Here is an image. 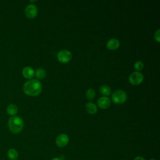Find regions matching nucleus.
Masks as SVG:
<instances>
[{
  "label": "nucleus",
  "mask_w": 160,
  "mask_h": 160,
  "mask_svg": "<svg viewBox=\"0 0 160 160\" xmlns=\"http://www.w3.org/2000/svg\"><path fill=\"white\" fill-rule=\"evenodd\" d=\"M42 90V84L38 79H31L27 81L23 86V91L25 94L31 96L38 95Z\"/></svg>",
  "instance_id": "nucleus-1"
},
{
  "label": "nucleus",
  "mask_w": 160,
  "mask_h": 160,
  "mask_svg": "<svg viewBox=\"0 0 160 160\" xmlns=\"http://www.w3.org/2000/svg\"><path fill=\"white\" fill-rule=\"evenodd\" d=\"M8 127L11 132L14 134H18L22 130L24 127V121L19 116H11L8 120Z\"/></svg>",
  "instance_id": "nucleus-2"
},
{
  "label": "nucleus",
  "mask_w": 160,
  "mask_h": 160,
  "mask_svg": "<svg viewBox=\"0 0 160 160\" xmlns=\"http://www.w3.org/2000/svg\"><path fill=\"white\" fill-rule=\"evenodd\" d=\"M127 99V94L123 90H116L112 94V100L116 104L124 103Z\"/></svg>",
  "instance_id": "nucleus-3"
},
{
  "label": "nucleus",
  "mask_w": 160,
  "mask_h": 160,
  "mask_svg": "<svg viewBox=\"0 0 160 160\" xmlns=\"http://www.w3.org/2000/svg\"><path fill=\"white\" fill-rule=\"evenodd\" d=\"M143 78V74L140 71H137L132 72L130 74L129 81L133 85H138L142 81Z\"/></svg>",
  "instance_id": "nucleus-4"
},
{
  "label": "nucleus",
  "mask_w": 160,
  "mask_h": 160,
  "mask_svg": "<svg viewBox=\"0 0 160 160\" xmlns=\"http://www.w3.org/2000/svg\"><path fill=\"white\" fill-rule=\"evenodd\" d=\"M24 12L28 18H34L37 16L38 13V10L36 6L33 4H29L27 5L25 8Z\"/></svg>",
  "instance_id": "nucleus-5"
},
{
  "label": "nucleus",
  "mask_w": 160,
  "mask_h": 160,
  "mask_svg": "<svg viewBox=\"0 0 160 160\" xmlns=\"http://www.w3.org/2000/svg\"><path fill=\"white\" fill-rule=\"evenodd\" d=\"M71 52L66 49L60 51L58 54V59L61 62H67L71 59Z\"/></svg>",
  "instance_id": "nucleus-6"
},
{
  "label": "nucleus",
  "mask_w": 160,
  "mask_h": 160,
  "mask_svg": "<svg viewBox=\"0 0 160 160\" xmlns=\"http://www.w3.org/2000/svg\"><path fill=\"white\" fill-rule=\"evenodd\" d=\"M69 142V137L64 133L59 134L56 139V144L59 148L65 147Z\"/></svg>",
  "instance_id": "nucleus-7"
},
{
  "label": "nucleus",
  "mask_w": 160,
  "mask_h": 160,
  "mask_svg": "<svg viewBox=\"0 0 160 160\" xmlns=\"http://www.w3.org/2000/svg\"><path fill=\"white\" fill-rule=\"evenodd\" d=\"M111 104L110 99L107 96H102L98 100V105L102 109L107 108Z\"/></svg>",
  "instance_id": "nucleus-8"
},
{
  "label": "nucleus",
  "mask_w": 160,
  "mask_h": 160,
  "mask_svg": "<svg viewBox=\"0 0 160 160\" xmlns=\"http://www.w3.org/2000/svg\"><path fill=\"white\" fill-rule=\"evenodd\" d=\"M22 74L24 78L31 79L34 76L35 71L31 67L26 66L22 69Z\"/></svg>",
  "instance_id": "nucleus-9"
},
{
  "label": "nucleus",
  "mask_w": 160,
  "mask_h": 160,
  "mask_svg": "<svg viewBox=\"0 0 160 160\" xmlns=\"http://www.w3.org/2000/svg\"><path fill=\"white\" fill-rule=\"evenodd\" d=\"M106 46L110 50H115L119 48V41L116 38H111L108 41Z\"/></svg>",
  "instance_id": "nucleus-10"
},
{
  "label": "nucleus",
  "mask_w": 160,
  "mask_h": 160,
  "mask_svg": "<svg viewBox=\"0 0 160 160\" xmlns=\"http://www.w3.org/2000/svg\"><path fill=\"white\" fill-rule=\"evenodd\" d=\"M7 156L10 160H17L19 156V153L16 149L10 148L7 152Z\"/></svg>",
  "instance_id": "nucleus-11"
},
{
  "label": "nucleus",
  "mask_w": 160,
  "mask_h": 160,
  "mask_svg": "<svg viewBox=\"0 0 160 160\" xmlns=\"http://www.w3.org/2000/svg\"><path fill=\"white\" fill-rule=\"evenodd\" d=\"M85 107H86V111L90 114H95L97 112V110H98L97 106L94 103H93L92 102H87L86 104Z\"/></svg>",
  "instance_id": "nucleus-12"
},
{
  "label": "nucleus",
  "mask_w": 160,
  "mask_h": 160,
  "mask_svg": "<svg viewBox=\"0 0 160 160\" xmlns=\"http://www.w3.org/2000/svg\"><path fill=\"white\" fill-rule=\"evenodd\" d=\"M18 109V107L16 106V105H15L14 104H10L7 107L6 112L9 115H10L11 116H15L17 114Z\"/></svg>",
  "instance_id": "nucleus-13"
},
{
  "label": "nucleus",
  "mask_w": 160,
  "mask_h": 160,
  "mask_svg": "<svg viewBox=\"0 0 160 160\" xmlns=\"http://www.w3.org/2000/svg\"><path fill=\"white\" fill-rule=\"evenodd\" d=\"M99 91L104 96H109L111 94V88L108 85H102L99 88Z\"/></svg>",
  "instance_id": "nucleus-14"
},
{
  "label": "nucleus",
  "mask_w": 160,
  "mask_h": 160,
  "mask_svg": "<svg viewBox=\"0 0 160 160\" xmlns=\"http://www.w3.org/2000/svg\"><path fill=\"white\" fill-rule=\"evenodd\" d=\"M34 74L38 78L42 79L46 76V71L43 68H39L36 70Z\"/></svg>",
  "instance_id": "nucleus-15"
},
{
  "label": "nucleus",
  "mask_w": 160,
  "mask_h": 160,
  "mask_svg": "<svg viewBox=\"0 0 160 160\" xmlns=\"http://www.w3.org/2000/svg\"><path fill=\"white\" fill-rule=\"evenodd\" d=\"M86 96L89 100H92L95 97V91L92 88H89L86 92Z\"/></svg>",
  "instance_id": "nucleus-16"
},
{
  "label": "nucleus",
  "mask_w": 160,
  "mask_h": 160,
  "mask_svg": "<svg viewBox=\"0 0 160 160\" xmlns=\"http://www.w3.org/2000/svg\"><path fill=\"white\" fill-rule=\"evenodd\" d=\"M144 67L143 63L141 61H137L135 62L134 63V68L136 70H138V71H139L140 70H141Z\"/></svg>",
  "instance_id": "nucleus-17"
},
{
  "label": "nucleus",
  "mask_w": 160,
  "mask_h": 160,
  "mask_svg": "<svg viewBox=\"0 0 160 160\" xmlns=\"http://www.w3.org/2000/svg\"><path fill=\"white\" fill-rule=\"evenodd\" d=\"M159 29H158L154 33V39L157 42H159L160 36H159Z\"/></svg>",
  "instance_id": "nucleus-18"
},
{
  "label": "nucleus",
  "mask_w": 160,
  "mask_h": 160,
  "mask_svg": "<svg viewBox=\"0 0 160 160\" xmlns=\"http://www.w3.org/2000/svg\"><path fill=\"white\" fill-rule=\"evenodd\" d=\"M134 160H146L142 156H136Z\"/></svg>",
  "instance_id": "nucleus-19"
},
{
  "label": "nucleus",
  "mask_w": 160,
  "mask_h": 160,
  "mask_svg": "<svg viewBox=\"0 0 160 160\" xmlns=\"http://www.w3.org/2000/svg\"><path fill=\"white\" fill-rule=\"evenodd\" d=\"M51 160H62V159H61V158H53Z\"/></svg>",
  "instance_id": "nucleus-20"
},
{
  "label": "nucleus",
  "mask_w": 160,
  "mask_h": 160,
  "mask_svg": "<svg viewBox=\"0 0 160 160\" xmlns=\"http://www.w3.org/2000/svg\"><path fill=\"white\" fill-rule=\"evenodd\" d=\"M149 160H156L155 159H154V158H151V159H150Z\"/></svg>",
  "instance_id": "nucleus-21"
}]
</instances>
